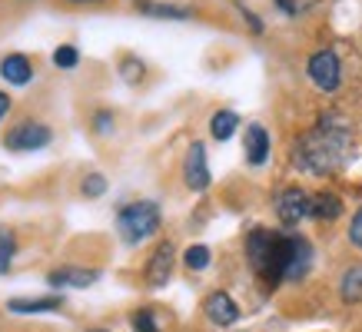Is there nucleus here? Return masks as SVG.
<instances>
[{"label": "nucleus", "mask_w": 362, "mask_h": 332, "mask_svg": "<svg viewBox=\"0 0 362 332\" xmlns=\"http://www.w3.org/2000/svg\"><path fill=\"white\" fill-rule=\"evenodd\" d=\"M100 279L97 269H83V266H64L47 273V286L50 289H87Z\"/></svg>", "instance_id": "9"}, {"label": "nucleus", "mask_w": 362, "mask_h": 332, "mask_svg": "<svg viewBox=\"0 0 362 332\" xmlns=\"http://www.w3.org/2000/svg\"><path fill=\"white\" fill-rule=\"evenodd\" d=\"M243 146H246V160L250 166H263L269 160V130L263 123H250L246 126V136H243Z\"/></svg>", "instance_id": "11"}, {"label": "nucleus", "mask_w": 362, "mask_h": 332, "mask_svg": "<svg viewBox=\"0 0 362 332\" xmlns=\"http://www.w3.org/2000/svg\"><path fill=\"white\" fill-rule=\"evenodd\" d=\"M309 80L316 83L322 93H332V90H339L342 83V66H339V57L336 50H316V54L309 57Z\"/></svg>", "instance_id": "4"}, {"label": "nucleus", "mask_w": 362, "mask_h": 332, "mask_svg": "<svg viewBox=\"0 0 362 332\" xmlns=\"http://www.w3.org/2000/svg\"><path fill=\"white\" fill-rule=\"evenodd\" d=\"M243 17H246V23H250L252 33H263V20H259V17H256L252 11H246V7H243Z\"/></svg>", "instance_id": "27"}, {"label": "nucleus", "mask_w": 362, "mask_h": 332, "mask_svg": "<svg viewBox=\"0 0 362 332\" xmlns=\"http://www.w3.org/2000/svg\"><path fill=\"white\" fill-rule=\"evenodd\" d=\"M276 216H279L283 226H296L306 216H313V196L303 186H286L276 196Z\"/></svg>", "instance_id": "5"}, {"label": "nucleus", "mask_w": 362, "mask_h": 332, "mask_svg": "<svg viewBox=\"0 0 362 332\" xmlns=\"http://www.w3.org/2000/svg\"><path fill=\"white\" fill-rule=\"evenodd\" d=\"M93 130H97L100 136H107V133L113 130V113L110 110H100L97 117H93Z\"/></svg>", "instance_id": "26"}, {"label": "nucleus", "mask_w": 362, "mask_h": 332, "mask_svg": "<svg viewBox=\"0 0 362 332\" xmlns=\"http://www.w3.org/2000/svg\"><path fill=\"white\" fill-rule=\"evenodd\" d=\"M173 276V243H160L146 263V286L150 289H163Z\"/></svg>", "instance_id": "8"}, {"label": "nucleus", "mask_w": 362, "mask_h": 332, "mask_svg": "<svg viewBox=\"0 0 362 332\" xmlns=\"http://www.w3.org/2000/svg\"><path fill=\"white\" fill-rule=\"evenodd\" d=\"M120 70H123V77L127 80H140L143 77V64L136 60V57H127V60L120 64Z\"/></svg>", "instance_id": "25"}, {"label": "nucleus", "mask_w": 362, "mask_h": 332, "mask_svg": "<svg viewBox=\"0 0 362 332\" xmlns=\"http://www.w3.org/2000/svg\"><path fill=\"white\" fill-rule=\"evenodd\" d=\"M90 332H107V329H90Z\"/></svg>", "instance_id": "30"}, {"label": "nucleus", "mask_w": 362, "mask_h": 332, "mask_svg": "<svg viewBox=\"0 0 362 332\" xmlns=\"http://www.w3.org/2000/svg\"><path fill=\"white\" fill-rule=\"evenodd\" d=\"M293 253H296V236H286L276 230H252L246 236V259H250L252 273L269 289L286 283Z\"/></svg>", "instance_id": "2"}, {"label": "nucleus", "mask_w": 362, "mask_h": 332, "mask_svg": "<svg viewBox=\"0 0 362 332\" xmlns=\"http://www.w3.org/2000/svg\"><path fill=\"white\" fill-rule=\"evenodd\" d=\"M0 77L13 83V87H23V83L33 80V64L23 54H7L0 60Z\"/></svg>", "instance_id": "12"}, {"label": "nucleus", "mask_w": 362, "mask_h": 332, "mask_svg": "<svg viewBox=\"0 0 362 332\" xmlns=\"http://www.w3.org/2000/svg\"><path fill=\"white\" fill-rule=\"evenodd\" d=\"M7 309H11V312H23V316H30V312H54V309H60V296L11 299V302H7Z\"/></svg>", "instance_id": "16"}, {"label": "nucleus", "mask_w": 362, "mask_h": 332, "mask_svg": "<svg viewBox=\"0 0 362 332\" xmlns=\"http://www.w3.org/2000/svg\"><path fill=\"white\" fill-rule=\"evenodd\" d=\"M342 210H346V203H342L336 193H329V189H319V193H313V216L322 223H332L339 220Z\"/></svg>", "instance_id": "13"}, {"label": "nucleus", "mask_w": 362, "mask_h": 332, "mask_svg": "<svg viewBox=\"0 0 362 332\" xmlns=\"http://www.w3.org/2000/svg\"><path fill=\"white\" fill-rule=\"evenodd\" d=\"M143 13H153V17H166V20H189L193 11L189 7H180V4H150V0H140Z\"/></svg>", "instance_id": "18"}, {"label": "nucleus", "mask_w": 362, "mask_h": 332, "mask_svg": "<svg viewBox=\"0 0 362 332\" xmlns=\"http://www.w3.org/2000/svg\"><path fill=\"white\" fill-rule=\"evenodd\" d=\"M70 4H100V0H70Z\"/></svg>", "instance_id": "29"}, {"label": "nucleus", "mask_w": 362, "mask_h": 332, "mask_svg": "<svg viewBox=\"0 0 362 332\" xmlns=\"http://www.w3.org/2000/svg\"><path fill=\"white\" fill-rule=\"evenodd\" d=\"M356 153V140H352V126L342 120L339 113H326L322 120L306 130L293 146V163L306 170L313 177H332Z\"/></svg>", "instance_id": "1"}, {"label": "nucleus", "mask_w": 362, "mask_h": 332, "mask_svg": "<svg viewBox=\"0 0 362 332\" xmlns=\"http://www.w3.org/2000/svg\"><path fill=\"white\" fill-rule=\"evenodd\" d=\"M80 193H83L87 199L103 196V193H107V177H103V173H87L83 183H80Z\"/></svg>", "instance_id": "20"}, {"label": "nucleus", "mask_w": 362, "mask_h": 332, "mask_svg": "<svg viewBox=\"0 0 362 332\" xmlns=\"http://www.w3.org/2000/svg\"><path fill=\"white\" fill-rule=\"evenodd\" d=\"M50 143V130H47L44 123H33V120H23L17 126L7 130L4 136V146L13 150V153H30V150H44Z\"/></svg>", "instance_id": "6"}, {"label": "nucleus", "mask_w": 362, "mask_h": 332, "mask_svg": "<svg viewBox=\"0 0 362 332\" xmlns=\"http://www.w3.org/2000/svg\"><path fill=\"white\" fill-rule=\"evenodd\" d=\"M77 60H80V54H77V47L74 44H60L54 50V66H60V70H74Z\"/></svg>", "instance_id": "21"}, {"label": "nucleus", "mask_w": 362, "mask_h": 332, "mask_svg": "<svg viewBox=\"0 0 362 332\" xmlns=\"http://www.w3.org/2000/svg\"><path fill=\"white\" fill-rule=\"evenodd\" d=\"M183 263H187V269H193V273H203L209 266V246H203V243L189 246L187 253H183Z\"/></svg>", "instance_id": "19"}, {"label": "nucleus", "mask_w": 362, "mask_h": 332, "mask_svg": "<svg viewBox=\"0 0 362 332\" xmlns=\"http://www.w3.org/2000/svg\"><path fill=\"white\" fill-rule=\"evenodd\" d=\"M183 179L193 193H203V189L213 183L209 177V163H206V146L203 143H189L187 160H183Z\"/></svg>", "instance_id": "7"}, {"label": "nucleus", "mask_w": 362, "mask_h": 332, "mask_svg": "<svg viewBox=\"0 0 362 332\" xmlns=\"http://www.w3.org/2000/svg\"><path fill=\"white\" fill-rule=\"evenodd\" d=\"M339 299L349 302V306H359L362 302V263L359 266H349L339 279Z\"/></svg>", "instance_id": "14"}, {"label": "nucleus", "mask_w": 362, "mask_h": 332, "mask_svg": "<svg viewBox=\"0 0 362 332\" xmlns=\"http://www.w3.org/2000/svg\"><path fill=\"white\" fill-rule=\"evenodd\" d=\"M130 326H133V332H160L156 329V319H153V312L150 309H136L130 316Z\"/></svg>", "instance_id": "22"}, {"label": "nucleus", "mask_w": 362, "mask_h": 332, "mask_svg": "<svg viewBox=\"0 0 362 332\" xmlns=\"http://www.w3.org/2000/svg\"><path fill=\"white\" fill-rule=\"evenodd\" d=\"M240 130V117L233 110H216L213 113V120H209V133H213V140H230L233 133Z\"/></svg>", "instance_id": "17"}, {"label": "nucleus", "mask_w": 362, "mask_h": 332, "mask_svg": "<svg viewBox=\"0 0 362 332\" xmlns=\"http://www.w3.org/2000/svg\"><path fill=\"white\" fill-rule=\"evenodd\" d=\"M163 223V213L153 199H136V203H127L120 213H117V232L123 236V243H143L146 236H153Z\"/></svg>", "instance_id": "3"}, {"label": "nucleus", "mask_w": 362, "mask_h": 332, "mask_svg": "<svg viewBox=\"0 0 362 332\" xmlns=\"http://www.w3.org/2000/svg\"><path fill=\"white\" fill-rule=\"evenodd\" d=\"M203 312L209 316L213 326H233L240 319V306L233 302L230 292H209L206 302H203Z\"/></svg>", "instance_id": "10"}, {"label": "nucleus", "mask_w": 362, "mask_h": 332, "mask_svg": "<svg viewBox=\"0 0 362 332\" xmlns=\"http://www.w3.org/2000/svg\"><path fill=\"white\" fill-rule=\"evenodd\" d=\"M13 249H17V243H13V232H0V273H7V269H11Z\"/></svg>", "instance_id": "23"}, {"label": "nucleus", "mask_w": 362, "mask_h": 332, "mask_svg": "<svg viewBox=\"0 0 362 332\" xmlns=\"http://www.w3.org/2000/svg\"><path fill=\"white\" fill-rule=\"evenodd\" d=\"M349 243L356 246V249H362V206L356 210V216H352V223H349Z\"/></svg>", "instance_id": "24"}, {"label": "nucleus", "mask_w": 362, "mask_h": 332, "mask_svg": "<svg viewBox=\"0 0 362 332\" xmlns=\"http://www.w3.org/2000/svg\"><path fill=\"white\" fill-rule=\"evenodd\" d=\"M309 266H313V246H309L306 236H296V253H293V263H289V283H296L309 273Z\"/></svg>", "instance_id": "15"}, {"label": "nucleus", "mask_w": 362, "mask_h": 332, "mask_svg": "<svg viewBox=\"0 0 362 332\" xmlns=\"http://www.w3.org/2000/svg\"><path fill=\"white\" fill-rule=\"evenodd\" d=\"M7 110H11V97H7V93L0 90V120L7 117Z\"/></svg>", "instance_id": "28"}]
</instances>
